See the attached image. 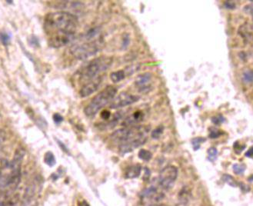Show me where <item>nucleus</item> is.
Masks as SVG:
<instances>
[{
	"label": "nucleus",
	"instance_id": "f257e3e1",
	"mask_svg": "<svg viewBox=\"0 0 253 206\" xmlns=\"http://www.w3.org/2000/svg\"><path fill=\"white\" fill-rule=\"evenodd\" d=\"M78 26L76 16L68 12H55L46 15L44 30L48 36V45L60 48L74 40Z\"/></svg>",
	"mask_w": 253,
	"mask_h": 206
},
{
	"label": "nucleus",
	"instance_id": "f03ea898",
	"mask_svg": "<svg viewBox=\"0 0 253 206\" xmlns=\"http://www.w3.org/2000/svg\"><path fill=\"white\" fill-rule=\"evenodd\" d=\"M117 93V89L113 86H108L105 89L95 95L89 105L84 109V113L89 117H92L100 109L112 102Z\"/></svg>",
	"mask_w": 253,
	"mask_h": 206
},
{
	"label": "nucleus",
	"instance_id": "7ed1b4c3",
	"mask_svg": "<svg viewBox=\"0 0 253 206\" xmlns=\"http://www.w3.org/2000/svg\"><path fill=\"white\" fill-rule=\"evenodd\" d=\"M113 58L101 56L88 63L80 72V81L84 83L98 77L101 72L107 70L113 64Z\"/></svg>",
	"mask_w": 253,
	"mask_h": 206
},
{
	"label": "nucleus",
	"instance_id": "20e7f679",
	"mask_svg": "<svg viewBox=\"0 0 253 206\" xmlns=\"http://www.w3.org/2000/svg\"><path fill=\"white\" fill-rule=\"evenodd\" d=\"M149 127L142 126V125H134V126L125 127L116 130L113 133L111 138L114 142H119V145L122 143L129 142L141 137H145Z\"/></svg>",
	"mask_w": 253,
	"mask_h": 206
},
{
	"label": "nucleus",
	"instance_id": "39448f33",
	"mask_svg": "<svg viewBox=\"0 0 253 206\" xmlns=\"http://www.w3.org/2000/svg\"><path fill=\"white\" fill-rule=\"evenodd\" d=\"M102 45V39L94 41H86L81 44H75L70 48V53L78 59H86L95 54L101 49Z\"/></svg>",
	"mask_w": 253,
	"mask_h": 206
},
{
	"label": "nucleus",
	"instance_id": "423d86ee",
	"mask_svg": "<svg viewBox=\"0 0 253 206\" xmlns=\"http://www.w3.org/2000/svg\"><path fill=\"white\" fill-rule=\"evenodd\" d=\"M178 176V169L175 166H169L163 169L159 176V185L163 189H169L172 187Z\"/></svg>",
	"mask_w": 253,
	"mask_h": 206
},
{
	"label": "nucleus",
	"instance_id": "0eeeda50",
	"mask_svg": "<svg viewBox=\"0 0 253 206\" xmlns=\"http://www.w3.org/2000/svg\"><path fill=\"white\" fill-rule=\"evenodd\" d=\"M139 98H140L138 95H132L126 92H122L119 94V95L116 98H114L112 101L111 104H110V108L116 109L125 107L138 101Z\"/></svg>",
	"mask_w": 253,
	"mask_h": 206
},
{
	"label": "nucleus",
	"instance_id": "6e6552de",
	"mask_svg": "<svg viewBox=\"0 0 253 206\" xmlns=\"http://www.w3.org/2000/svg\"><path fill=\"white\" fill-rule=\"evenodd\" d=\"M102 77L98 76L92 79L91 81L85 83L84 86L80 89V96L82 98H86V97H88L92 94H93L100 87V85L102 83Z\"/></svg>",
	"mask_w": 253,
	"mask_h": 206
},
{
	"label": "nucleus",
	"instance_id": "1a4fd4ad",
	"mask_svg": "<svg viewBox=\"0 0 253 206\" xmlns=\"http://www.w3.org/2000/svg\"><path fill=\"white\" fill-rule=\"evenodd\" d=\"M147 141V136L145 137L138 138V139H134V140L129 141V142L122 143L119 146V151L120 154H125L128 152L134 151L136 148H139L141 145H144Z\"/></svg>",
	"mask_w": 253,
	"mask_h": 206
},
{
	"label": "nucleus",
	"instance_id": "9d476101",
	"mask_svg": "<svg viewBox=\"0 0 253 206\" xmlns=\"http://www.w3.org/2000/svg\"><path fill=\"white\" fill-rule=\"evenodd\" d=\"M152 79V74L150 72H145L140 74L136 77L135 85L138 87L139 92H148L150 89V82Z\"/></svg>",
	"mask_w": 253,
	"mask_h": 206
},
{
	"label": "nucleus",
	"instance_id": "9b49d317",
	"mask_svg": "<svg viewBox=\"0 0 253 206\" xmlns=\"http://www.w3.org/2000/svg\"><path fill=\"white\" fill-rule=\"evenodd\" d=\"M144 119V113L140 110L135 112L131 116H128L122 122V125L125 127L134 126V125L142 122Z\"/></svg>",
	"mask_w": 253,
	"mask_h": 206
},
{
	"label": "nucleus",
	"instance_id": "f8f14e48",
	"mask_svg": "<svg viewBox=\"0 0 253 206\" xmlns=\"http://www.w3.org/2000/svg\"><path fill=\"white\" fill-rule=\"evenodd\" d=\"M239 34L241 37L244 39L245 43H248V42L251 40V35H252V28L251 25L248 22H245L243 25H241L238 31Z\"/></svg>",
	"mask_w": 253,
	"mask_h": 206
},
{
	"label": "nucleus",
	"instance_id": "ddd939ff",
	"mask_svg": "<svg viewBox=\"0 0 253 206\" xmlns=\"http://www.w3.org/2000/svg\"><path fill=\"white\" fill-rule=\"evenodd\" d=\"M142 167L140 165L136 164L127 168L125 172V177L126 178H135L140 175Z\"/></svg>",
	"mask_w": 253,
	"mask_h": 206
},
{
	"label": "nucleus",
	"instance_id": "4468645a",
	"mask_svg": "<svg viewBox=\"0 0 253 206\" xmlns=\"http://www.w3.org/2000/svg\"><path fill=\"white\" fill-rule=\"evenodd\" d=\"M122 113H122V112H118V113H116V114H115V116H113V120L109 121V122H107V123H105V124H102V125H100L99 128H101V129H110V128H114V127L118 124L119 119L122 118Z\"/></svg>",
	"mask_w": 253,
	"mask_h": 206
},
{
	"label": "nucleus",
	"instance_id": "2eb2a0df",
	"mask_svg": "<svg viewBox=\"0 0 253 206\" xmlns=\"http://www.w3.org/2000/svg\"><path fill=\"white\" fill-rule=\"evenodd\" d=\"M101 34V29L99 27H94L89 29L87 32L85 34L84 39L86 41H94L97 40V37Z\"/></svg>",
	"mask_w": 253,
	"mask_h": 206
},
{
	"label": "nucleus",
	"instance_id": "dca6fc26",
	"mask_svg": "<svg viewBox=\"0 0 253 206\" xmlns=\"http://www.w3.org/2000/svg\"><path fill=\"white\" fill-rule=\"evenodd\" d=\"M125 78V72L124 70H119L110 74V78L114 83H118Z\"/></svg>",
	"mask_w": 253,
	"mask_h": 206
},
{
	"label": "nucleus",
	"instance_id": "f3484780",
	"mask_svg": "<svg viewBox=\"0 0 253 206\" xmlns=\"http://www.w3.org/2000/svg\"><path fill=\"white\" fill-rule=\"evenodd\" d=\"M44 162H45V163L47 166H50V167H52V166H55L56 161L53 153L51 152V151L45 152V155H44Z\"/></svg>",
	"mask_w": 253,
	"mask_h": 206
},
{
	"label": "nucleus",
	"instance_id": "a211bd4d",
	"mask_svg": "<svg viewBox=\"0 0 253 206\" xmlns=\"http://www.w3.org/2000/svg\"><path fill=\"white\" fill-rule=\"evenodd\" d=\"M138 156L140 159L143 160V161L145 162H148L149 160H151V158H152V154H151V151H148L146 149H141L140 151H139V154H138Z\"/></svg>",
	"mask_w": 253,
	"mask_h": 206
},
{
	"label": "nucleus",
	"instance_id": "6ab92c4d",
	"mask_svg": "<svg viewBox=\"0 0 253 206\" xmlns=\"http://www.w3.org/2000/svg\"><path fill=\"white\" fill-rule=\"evenodd\" d=\"M157 192V189L155 186H151L149 188L145 189L143 192H142V196L143 198H150V197L153 196L155 195Z\"/></svg>",
	"mask_w": 253,
	"mask_h": 206
},
{
	"label": "nucleus",
	"instance_id": "aec40b11",
	"mask_svg": "<svg viewBox=\"0 0 253 206\" xmlns=\"http://www.w3.org/2000/svg\"><path fill=\"white\" fill-rule=\"evenodd\" d=\"M208 159L209 160L210 162H213L216 160L217 158V155H218V151L216 149V148L215 147H211L208 149Z\"/></svg>",
	"mask_w": 253,
	"mask_h": 206
},
{
	"label": "nucleus",
	"instance_id": "412c9836",
	"mask_svg": "<svg viewBox=\"0 0 253 206\" xmlns=\"http://www.w3.org/2000/svg\"><path fill=\"white\" fill-rule=\"evenodd\" d=\"M205 138H202V137H198V138H194L192 140V147H193V149L195 151H197L198 149H199L200 146H201V144L202 142H205Z\"/></svg>",
	"mask_w": 253,
	"mask_h": 206
},
{
	"label": "nucleus",
	"instance_id": "4be33fe9",
	"mask_svg": "<svg viewBox=\"0 0 253 206\" xmlns=\"http://www.w3.org/2000/svg\"><path fill=\"white\" fill-rule=\"evenodd\" d=\"M11 40V35L6 32H0V42L4 45H8Z\"/></svg>",
	"mask_w": 253,
	"mask_h": 206
},
{
	"label": "nucleus",
	"instance_id": "5701e85b",
	"mask_svg": "<svg viewBox=\"0 0 253 206\" xmlns=\"http://www.w3.org/2000/svg\"><path fill=\"white\" fill-rule=\"evenodd\" d=\"M163 131H164V127H163V125H159V126L157 127L155 129H154L153 131L151 132V138L154 139H159L160 136L163 135Z\"/></svg>",
	"mask_w": 253,
	"mask_h": 206
},
{
	"label": "nucleus",
	"instance_id": "b1692460",
	"mask_svg": "<svg viewBox=\"0 0 253 206\" xmlns=\"http://www.w3.org/2000/svg\"><path fill=\"white\" fill-rule=\"evenodd\" d=\"M252 72L251 70H248V69L245 71L243 75H242V79L246 84H251L252 82Z\"/></svg>",
	"mask_w": 253,
	"mask_h": 206
},
{
	"label": "nucleus",
	"instance_id": "393cba45",
	"mask_svg": "<svg viewBox=\"0 0 253 206\" xmlns=\"http://www.w3.org/2000/svg\"><path fill=\"white\" fill-rule=\"evenodd\" d=\"M232 168L233 172L236 175H242V174H244L245 169H246L245 166L243 164H235Z\"/></svg>",
	"mask_w": 253,
	"mask_h": 206
},
{
	"label": "nucleus",
	"instance_id": "a878e982",
	"mask_svg": "<svg viewBox=\"0 0 253 206\" xmlns=\"http://www.w3.org/2000/svg\"><path fill=\"white\" fill-rule=\"evenodd\" d=\"M225 119L224 118L223 116H222V115H218V116H214V117L212 118V122H213V123H214L215 125H221L222 123H223L224 122H225Z\"/></svg>",
	"mask_w": 253,
	"mask_h": 206
},
{
	"label": "nucleus",
	"instance_id": "bb28decb",
	"mask_svg": "<svg viewBox=\"0 0 253 206\" xmlns=\"http://www.w3.org/2000/svg\"><path fill=\"white\" fill-rule=\"evenodd\" d=\"M223 180L225 181L226 183H228V185L232 186H236L237 184H236V181H235L234 178L229 175H224L223 176Z\"/></svg>",
	"mask_w": 253,
	"mask_h": 206
},
{
	"label": "nucleus",
	"instance_id": "cd10ccee",
	"mask_svg": "<svg viewBox=\"0 0 253 206\" xmlns=\"http://www.w3.org/2000/svg\"><path fill=\"white\" fill-rule=\"evenodd\" d=\"M222 135V132L216 128H211V131L209 132V137L211 139H216L219 138V136Z\"/></svg>",
	"mask_w": 253,
	"mask_h": 206
},
{
	"label": "nucleus",
	"instance_id": "c85d7f7f",
	"mask_svg": "<svg viewBox=\"0 0 253 206\" xmlns=\"http://www.w3.org/2000/svg\"><path fill=\"white\" fill-rule=\"evenodd\" d=\"M233 147H234L235 151H236V153H237V154H240V153L242 152V151H243L245 148V145H242L241 144H239V142H235L234 146Z\"/></svg>",
	"mask_w": 253,
	"mask_h": 206
},
{
	"label": "nucleus",
	"instance_id": "c756f323",
	"mask_svg": "<svg viewBox=\"0 0 253 206\" xmlns=\"http://www.w3.org/2000/svg\"><path fill=\"white\" fill-rule=\"evenodd\" d=\"M29 45H33L34 47H39V39L36 37L35 36H32L30 37V39H29Z\"/></svg>",
	"mask_w": 253,
	"mask_h": 206
},
{
	"label": "nucleus",
	"instance_id": "7c9ffc66",
	"mask_svg": "<svg viewBox=\"0 0 253 206\" xmlns=\"http://www.w3.org/2000/svg\"><path fill=\"white\" fill-rule=\"evenodd\" d=\"M110 117H111V113L109 110H103L101 113V118L103 120H108V119H110Z\"/></svg>",
	"mask_w": 253,
	"mask_h": 206
},
{
	"label": "nucleus",
	"instance_id": "2f4dec72",
	"mask_svg": "<svg viewBox=\"0 0 253 206\" xmlns=\"http://www.w3.org/2000/svg\"><path fill=\"white\" fill-rule=\"evenodd\" d=\"M224 6H225V7L227 10H234L236 6V2H232V1H226V2H225V3H224Z\"/></svg>",
	"mask_w": 253,
	"mask_h": 206
},
{
	"label": "nucleus",
	"instance_id": "473e14b6",
	"mask_svg": "<svg viewBox=\"0 0 253 206\" xmlns=\"http://www.w3.org/2000/svg\"><path fill=\"white\" fill-rule=\"evenodd\" d=\"M52 118H53L54 122L56 124L61 123L63 121V117L59 114V113H55V114L53 115V117Z\"/></svg>",
	"mask_w": 253,
	"mask_h": 206
},
{
	"label": "nucleus",
	"instance_id": "72a5a7b5",
	"mask_svg": "<svg viewBox=\"0 0 253 206\" xmlns=\"http://www.w3.org/2000/svg\"><path fill=\"white\" fill-rule=\"evenodd\" d=\"M129 42H130L129 36H128V35L126 34L125 36H124L123 41H122V48H126L127 47H128Z\"/></svg>",
	"mask_w": 253,
	"mask_h": 206
},
{
	"label": "nucleus",
	"instance_id": "f704fd0d",
	"mask_svg": "<svg viewBox=\"0 0 253 206\" xmlns=\"http://www.w3.org/2000/svg\"><path fill=\"white\" fill-rule=\"evenodd\" d=\"M6 139V133L4 131H0V149L2 148V145Z\"/></svg>",
	"mask_w": 253,
	"mask_h": 206
},
{
	"label": "nucleus",
	"instance_id": "c9c22d12",
	"mask_svg": "<svg viewBox=\"0 0 253 206\" xmlns=\"http://www.w3.org/2000/svg\"><path fill=\"white\" fill-rule=\"evenodd\" d=\"M244 11H245L246 13H248V14L251 15V6H245L244 7Z\"/></svg>",
	"mask_w": 253,
	"mask_h": 206
},
{
	"label": "nucleus",
	"instance_id": "e433bc0d",
	"mask_svg": "<svg viewBox=\"0 0 253 206\" xmlns=\"http://www.w3.org/2000/svg\"><path fill=\"white\" fill-rule=\"evenodd\" d=\"M245 156L248 157V158H251L252 157V148L251 147L245 152Z\"/></svg>",
	"mask_w": 253,
	"mask_h": 206
},
{
	"label": "nucleus",
	"instance_id": "4c0bfd02",
	"mask_svg": "<svg viewBox=\"0 0 253 206\" xmlns=\"http://www.w3.org/2000/svg\"><path fill=\"white\" fill-rule=\"evenodd\" d=\"M239 57H240L241 59H242V60H245V59L247 58V55H246V54L245 53V52H241L240 53H239Z\"/></svg>",
	"mask_w": 253,
	"mask_h": 206
},
{
	"label": "nucleus",
	"instance_id": "58836bf2",
	"mask_svg": "<svg viewBox=\"0 0 253 206\" xmlns=\"http://www.w3.org/2000/svg\"><path fill=\"white\" fill-rule=\"evenodd\" d=\"M145 177H144V179L145 178V177H147V178H149V176H150L149 169H148L147 168H145Z\"/></svg>",
	"mask_w": 253,
	"mask_h": 206
},
{
	"label": "nucleus",
	"instance_id": "ea45409f",
	"mask_svg": "<svg viewBox=\"0 0 253 206\" xmlns=\"http://www.w3.org/2000/svg\"><path fill=\"white\" fill-rule=\"evenodd\" d=\"M57 142H58V143L59 144V145H60V146H61V148H63V150H65V151H66V152H68V150H67V148H66V147L65 146V145H64V144H63V143H62V142H60V141H59V140H57Z\"/></svg>",
	"mask_w": 253,
	"mask_h": 206
},
{
	"label": "nucleus",
	"instance_id": "a19ab883",
	"mask_svg": "<svg viewBox=\"0 0 253 206\" xmlns=\"http://www.w3.org/2000/svg\"><path fill=\"white\" fill-rule=\"evenodd\" d=\"M0 206H6L5 203L3 201H0Z\"/></svg>",
	"mask_w": 253,
	"mask_h": 206
},
{
	"label": "nucleus",
	"instance_id": "79ce46f5",
	"mask_svg": "<svg viewBox=\"0 0 253 206\" xmlns=\"http://www.w3.org/2000/svg\"><path fill=\"white\" fill-rule=\"evenodd\" d=\"M6 2H10V4H12L13 3V1H6Z\"/></svg>",
	"mask_w": 253,
	"mask_h": 206
},
{
	"label": "nucleus",
	"instance_id": "37998d69",
	"mask_svg": "<svg viewBox=\"0 0 253 206\" xmlns=\"http://www.w3.org/2000/svg\"><path fill=\"white\" fill-rule=\"evenodd\" d=\"M148 206H159V205H157V204H150V205H148Z\"/></svg>",
	"mask_w": 253,
	"mask_h": 206
}]
</instances>
